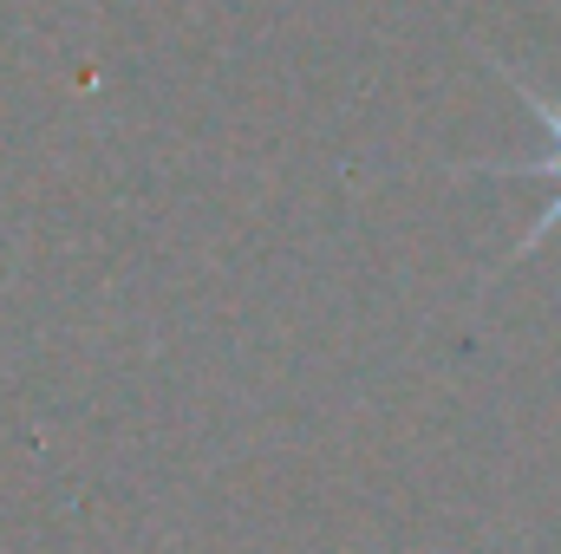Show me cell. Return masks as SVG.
I'll list each match as a JSON object with an SVG mask.
<instances>
[{"label": "cell", "instance_id": "6da1fadb", "mask_svg": "<svg viewBox=\"0 0 561 554\" xmlns=\"http://www.w3.org/2000/svg\"><path fill=\"white\" fill-rule=\"evenodd\" d=\"M510 85H516V92L529 99V112H536V118H542V131L556 138V157H549V163H496V170H503V176H529V170H556V176H561V105H549V99H542V92H536V85H529L523 72H510ZM549 229H561V196H556V209H542V216H536V229L523 235V249H516V255H529V249H536V242H542Z\"/></svg>", "mask_w": 561, "mask_h": 554}]
</instances>
